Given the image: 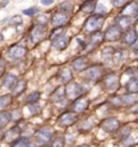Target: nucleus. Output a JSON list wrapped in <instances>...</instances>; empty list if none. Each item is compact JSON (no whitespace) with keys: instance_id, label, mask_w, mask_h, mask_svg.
<instances>
[{"instance_id":"f257e3e1","label":"nucleus","mask_w":138,"mask_h":147,"mask_svg":"<svg viewBox=\"0 0 138 147\" xmlns=\"http://www.w3.org/2000/svg\"><path fill=\"white\" fill-rule=\"evenodd\" d=\"M83 77L88 82L96 83L102 80L105 76V67L101 63H95V64L88 65L86 68L83 70Z\"/></svg>"},{"instance_id":"f03ea898","label":"nucleus","mask_w":138,"mask_h":147,"mask_svg":"<svg viewBox=\"0 0 138 147\" xmlns=\"http://www.w3.org/2000/svg\"><path fill=\"white\" fill-rule=\"evenodd\" d=\"M105 21H106V18L105 15L102 14H93V15H90L85 22H84V25L83 27L88 32H98L100 30L101 27L104 26L105 24Z\"/></svg>"},{"instance_id":"7ed1b4c3","label":"nucleus","mask_w":138,"mask_h":147,"mask_svg":"<svg viewBox=\"0 0 138 147\" xmlns=\"http://www.w3.org/2000/svg\"><path fill=\"white\" fill-rule=\"evenodd\" d=\"M46 32H48L46 24H36L29 29V35H28L29 40L31 41L32 45H38L46 37Z\"/></svg>"},{"instance_id":"20e7f679","label":"nucleus","mask_w":138,"mask_h":147,"mask_svg":"<svg viewBox=\"0 0 138 147\" xmlns=\"http://www.w3.org/2000/svg\"><path fill=\"white\" fill-rule=\"evenodd\" d=\"M102 81H104V87L106 88L107 91L110 92V93L118 91L120 89V86H121L120 76L115 71H111V73H108L107 75H105L104 78H102Z\"/></svg>"},{"instance_id":"39448f33","label":"nucleus","mask_w":138,"mask_h":147,"mask_svg":"<svg viewBox=\"0 0 138 147\" xmlns=\"http://www.w3.org/2000/svg\"><path fill=\"white\" fill-rule=\"evenodd\" d=\"M86 92V89H84L82 84L79 82H69L66 87V97H68L70 100H76L78 97L84 95V93Z\"/></svg>"},{"instance_id":"423d86ee","label":"nucleus","mask_w":138,"mask_h":147,"mask_svg":"<svg viewBox=\"0 0 138 147\" xmlns=\"http://www.w3.org/2000/svg\"><path fill=\"white\" fill-rule=\"evenodd\" d=\"M52 138H53V131L48 125L40 128L35 133V140L40 145H46L48 143H50L52 141Z\"/></svg>"},{"instance_id":"0eeeda50","label":"nucleus","mask_w":138,"mask_h":147,"mask_svg":"<svg viewBox=\"0 0 138 147\" xmlns=\"http://www.w3.org/2000/svg\"><path fill=\"white\" fill-rule=\"evenodd\" d=\"M99 125L106 133H115L120 129L121 123H120V120L118 118L109 117V118H106L105 120H102Z\"/></svg>"},{"instance_id":"6e6552de","label":"nucleus","mask_w":138,"mask_h":147,"mask_svg":"<svg viewBox=\"0 0 138 147\" xmlns=\"http://www.w3.org/2000/svg\"><path fill=\"white\" fill-rule=\"evenodd\" d=\"M122 34H123V30L117 24H115V25L109 26L105 30V32H104V39L106 41H110V42L118 41V40L121 39Z\"/></svg>"},{"instance_id":"1a4fd4ad","label":"nucleus","mask_w":138,"mask_h":147,"mask_svg":"<svg viewBox=\"0 0 138 147\" xmlns=\"http://www.w3.org/2000/svg\"><path fill=\"white\" fill-rule=\"evenodd\" d=\"M27 54V48L22 45H13L8 50V56L11 60H22Z\"/></svg>"},{"instance_id":"9d476101","label":"nucleus","mask_w":138,"mask_h":147,"mask_svg":"<svg viewBox=\"0 0 138 147\" xmlns=\"http://www.w3.org/2000/svg\"><path fill=\"white\" fill-rule=\"evenodd\" d=\"M58 124L63 128H68L72 124L78 122V115L74 114V111H66L63 113L62 115L58 117Z\"/></svg>"},{"instance_id":"9b49d317","label":"nucleus","mask_w":138,"mask_h":147,"mask_svg":"<svg viewBox=\"0 0 138 147\" xmlns=\"http://www.w3.org/2000/svg\"><path fill=\"white\" fill-rule=\"evenodd\" d=\"M104 41H105V39H104V32H101L100 30L92 32L90 38H88V42H86V48H85V50H88V51L95 50L97 47L100 46Z\"/></svg>"},{"instance_id":"f8f14e48","label":"nucleus","mask_w":138,"mask_h":147,"mask_svg":"<svg viewBox=\"0 0 138 147\" xmlns=\"http://www.w3.org/2000/svg\"><path fill=\"white\" fill-rule=\"evenodd\" d=\"M51 22L53 27H60V26H66L69 22V14L57 10L55 13L53 14V16L51 18Z\"/></svg>"},{"instance_id":"ddd939ff","label":"nucleus","mask_w":138,"mask_h":147,"mask_svg":"<svg viewBox=\"0 0 138 147\" xmlns=\"http://www.w3.org/2000/svg\"><path fill=\"white\" fill-rule=\"evenodd\" d=\"M88 106H90V100H88V97L82 96L78 97V98H76L74 102H72V111H74V114H81L83 111H85V110L88 108Z\"/></svg>"},{"instance_id":"4468645a","label":"nucleus","mask_w":138,"mask_h":147,"mask_svg":"<svg viewBox=\"0 0 138 147\" xmlns=\"http://www.w3.org/2000/svg\"><path fill=\"white\" fill-rule=\"evenodd\" d=\"M21 134H22V129L19 128V125H14L3 133L2 140L7 143H13L21 136Z\"/></svg>"},{"instance_id":"2eb2a0df","label":"nucleus","mask_w":138,"mask_h":147,"mask_svg":"<svg viewBox=\"0 0 138 147\" xmlns=\"http://www.w3.org/2000/svg\"><path fill=\"white\" fill-rule=\"evenodd\" d=\"M70 41H71V37L64 34V35L57 37L53 40V47L55 48L56 50L64 51L68 48V46L70 45Z\"/></svg>"},{"instance_id":"dca6fc26","label":"nucleus","mask_w":138,"mask_h":147,"mask_svg":"<svg viewBox=\"0 0 138 147\" xmlns=\"http://www.w3.org/2000/svg\"><path fill=\"white\" fill-rule=\"evenodd\" d=\"M137 38H138V35L134 30V28H129V29H126V30L123 32L122 37H121V40H122L123 45L133 46L134 43H135V41L137 40Z\"/></svg>"},{"instance_id":"f3484780","label":"nucleus","mask_w":138,"mask_h":147,"mask_svg":"<svg viewBox=\"0 0 138 147\" xmlns=\"http://www.w3.org/2000/svg\"><path fill=\"white\" fill-rule=\"evenodd\" d=\"M115 24H117V25L124 32V30H126V29H129V28L132 27V25L134 24L133 16L126 15V14L120 15L119 18L115 20Z\"/></svg>"},{"instance_id":"a211bd4d","label":"nucleus","mask_w":138,"mask_h":147,"mask_svg":"<svg viewBox=\"0 0 138 147\" xmlns=\"http://www.w3.org/2000/svg\"><path fill=\"white\" fill-rule=\"evenodd\" d=\"M90 65V60L86 55L79 56L72 61V67L76 71H83Z\"/></svg>"},{"instance_id":"6ab92c4d","label":"nucleus","mask_w":138,"mask_h":147,"mask_svg":"<svg viewBox=\"0 0 138 147\" xmlns=\"http://www.w3.org/2000/svg\"><path fill=\"white\" fill-rule=\"evenodd\" d=\"M96 119L94 118V117H88V118H85V119L81 121L80 123H79V131L80 132H88V131H91L92 129L95 128V125H96Z\"/></svg>"},{"instance_id":"aec40b11","label":"nucleus","mask_w":138,"mask_h":147,"mask_svg":"<svg viewBox=\"0 0 138 147\" xmlns=\"http://www.w3.org/2000/svg\"><path fill=\"white\" fill-rule=\"evenodd\" d=\"M120 96L122 106H134L138 103V93H127Z\"/></svg>"},{"instance_id":"412c9836","label":"nucleus","mask_w":138,"mask_h":147,"mask_svg":"<svg viewBox=\"0 0 138 147\" xmlns=\"http://www.w3.org/2000/svg\"><path fill=\"white\" fill-rule=\"evenodd\" d=\"M19 81V78L16 75H13V74H5L3 75V86H5L8 90H13L16 83Z\"/></svg>"},{"instance_id":"4be33fe9","label":"nucleus","mask_w":138,"mask_h":147,"mask_svg":"<svg viewBox=\"0 0 138 147\" xmlns=\"http://www.w3.org/2000/svg\"><path fill=\"white\" fill-rule=\"evenodd\" d=\"M74 79V74L69 68H63L60 70L58 73V80L60 83L63 84H68L69 82H71Z\"/></svg>"},{"instance_id":"5701e85b","label":"nucleus","mask_w":138,"mask_h":147,"mask_svg":"<svg viewBox=\"0 0 138 147\" xmlns=\"http://www.w3.org/2000/svg\"><path fill=\"white\" fill-rule=\"evenodd\" d=\"M96 5H97V0H85L82 5H81V7H80V10H81V12H83V13L91 14L96 10Z\"/></svg>"},{"instance_id":"b1692460","label":"nucleus","mask_w":138,"mask_h":147,"mask_svg":"<svg viewBox=\"0 0 138 147\" xmlns=\"http://www.w3.org/2000/svg\"><path fill=\"white\" fill-rule=\"evenodd\" d=\"M51 98L54 103L64 101L66 98V87H58L56 88L54 92L51 94Z\"/></svg>"},{"instance_id":"393cba45","label":"nucleus","mask_w":138,"mask_h":147,"mask_svg":"<svg viewBox=\"0 0 138 147\" xmlns=\"http://www.w3.org/2000/svg\"><path fill=\"white\" fill-rule=\"evenodd\" d=\"M115 52V49L113 47H105L102 51H101V59H102V62L104 63H108V62H112V59H113V54Z\"/></svg>"},{"instance_id":"a878e982","label":"nucleus","mask_w":138,"mask_h":147,"mask_svg":"<svg viewBox=\"0 0 138 147\" xmlns=\"http://www.w3.org/2000/svg\"><path fill=\"white\" fill-rule=\"evenodd\" d=\"M26 89H27V81L26 80H19L15 88L12 90V95L14 97L19 96L21 94H23L24 92L26 91Z\"/></svg>"},{"instance_id":"bb28decb","label":"nucleus","mask_w":138,"mask_h":147,"mask_svg":"<svg viewBox=\"0 0 138 147\" xmlns=\"http://www.w3.org/2000/svg\"><path fill=\"white\" fill-rule=\"evenodd\" d=\"M125 91L127 93H138V78L132 77L125 84Z\"/></svg>"},{"instance_id":"cd10ccee","label":"nucleus","mask_w":138,"mask_h":147,"mask_svg":"<svg viewBox=\"0 0 138 147\" xmlns=\"http://www.w3.org/2000/svg\"><path fill=\"white\" fill-rule=\"evenodd\" d=\"M129 55V52L124 49H119V50H115V54H113V59H112V62L115 64H118V63H122L124 62L125 59Z\"/></svg>"},{"instance_id":"c85d7f7f","label":"nucleus","mask_w":138,"mask_h":147,"mask_svg":"<svg viewBox=\"0 0 138 147\" xmlns=\"http://www.w3.org/2000/svg\"><path fill=\"white\" fill-rule=\"evenodd\" d=\"M12 119V115L8 110H2L0 111V129L5 128V125H8L9 122Z\"/></svg>"},{"instance_id":"c756f323","label":"nucleus","mask_w":138,"mask_h":147,"mask_svg":"<svg viewBox=\"0 0 138 147\" xmlns=\"http://www.w3.org/2000/svg\"><path fill=\"white\" fill-rule=\"evenodd\" d=\"M14 96L12 94H5L2 96H0V108L5 109L7 107H9L13 103Z\"/></svg>"},{"instance_id":"7c9ffc66","label":"nucleus","mask_w":138,"mask_h":147,"mask_svg":"<svg viewBox=\"0 0 138 147\" xmlns=\"http://www.w3.org/2000/svg\"><path fill=\"white\" fill-rule=\"evenodd\" d=\"M11 147H31V142L27 138H19L14 141Z\"/></svg>"},{"instance_id":"2f4dec72","label":"nucleus","mask_w":138,"mask_h":147,"mask_svg":"<svg viewBox=\"0 0 138 147\" xmlns=\"http://www.w3.org/2000/svg\"><path fill=\"white\" fill-rule=\"evenodd\" d=\"M58 10L64 11V12H66V13L70 14L71 12H72V10H74V3H72L70 0H66V1H64V2L60 3V7H58Z\"/></svg>"},{"instance_id":"473e14b6","label":"nucleus","mask_w":138,"mask_h":147,"mask_svg":"<svg viewBox=\"0 0 138 147\" xmlns=\"http://www.w3.org/2000/svg\"><path fill=\"white\" fill-rule=\"evenodd\" d=\"M65 34V26H60V27H53V30L50 34V39L53 41L55 38L62 36Z\"/></svg>"},{"instance_id":"72a5a7b5","label":"nucleus","mask_w":138,"mask_h":147,"mask_svg":"<svg viewBox=\"0 0 138 147\" xmlns=\"http://www.w3.org/2000/svg\"><path fill=\"white\" fill-rule=\"evenodd\" d=\"M65 143H66V138L64 136H56L54 140H52V143H51V147H64Z\"/></svg>"},{"instance_id":"f704fd0d","label":"nucleus","mask_w":138,"mask_h":147,"mask_svg":"<svg viewBox=\"0 0 138 147\" xmlns=\"http://www.w3.org/2000/svg\"><path fill=\"white\" fill-rule=\"evenodd\" d=\"M40 95H41L40 92H38V91L32 92V93H30V94L27 96V98H26V103H27V104L37 103V102L40 100Z\"/></svg>"},{"instance_id":"c9c22d12","label":"nucleus","mask_w":138,"mask_h":147,"mask_svg":"<svg viewBox=\"0 0 138 147\" xmlns=\"http://www.w3.org/2000/svg\"><path fill=\"white\" fill-rule=\"evenodd\" d=\"M109 104L111 106H113L115 108H120L123 107L122 106V102H121V96L120 95H113L109 98Z\"/></svg>"},{"instance_id":"e433bc0d","label":"nucleus","mask_w":138,"mask_h":147,"mask_svg":"<svg viewBox=\"0 0 138 147\" xmlns=\"http://www.w3.org/2000/svg\"><path fill=\"white\" fill-rule=\"evenodd\" d=\"M9 25L11 26H19V25H22L23 24V18L21 15H14L11 18H9Z\"/></svg>"},{"instance_id":"4c0bfd02","label":"nucleus","mask_w":138,"mask_h":147,"mask_svg":"<svg viewBox=\"0 0 138 147\" xmlns=\"http://www.w3.org/2000/svg\"><path fill=\"white\" fill-rule=\"evenodd\" d=\"M112 5L115 8H118V9H124L126 5L131 2V0H111Z\"/></svg>"},{"instance_id":"58836bf2","label":"nucleus","mask_w":138,"mask_h":147,"mask_svg":"<svg viewBox=\"0 0 138 147\" xmlns=\"http://www.w3.org/2000/svg\"><path fill=\"white\" fill-rule=\"evenodd\" d=\"M28 109L30 111L31 115H38L40 111H41V107L38 103H31V104H28Z\"/></svg>"},{"instance_id":"ea45409f","label":"nucleus","mask_w":138,"mask_h":147,"mask_svg":"<svg viewBox=\"0 0 138 147\" xmlns=\"http://www.w3.org/2000/svg\"><path fill=\"white\" fill-rule=\"evenodd\" d=\"M117 132H119L120 138H121V141H122V140L126 138L127 136H129V134H131V127H129V125H126V127H124L122 130H118Z\"/></svg>"},{"instance_id":"a19ab883","label":"nucleus","mask_w":138,"mask_h":147,"mask_svg":"<svg viewBox=\"0 0 138 147\" xmlns=\"http://www.w3.org/2000/svg\"><path fill=\"white\" fill-rule=\"evenodd\" d=\"M40 12V9L37 8V7H31V8H28V9H25L23 11V14L25 15H28V16H32L35 14H37Z\"/></svg>"},{"instance_id":"79ce46f5","label":"nucleus","mask_w":138,"mask_h":147,"mask_svg":"<svg viewBox=\"0 0 138 147\" xmlns=\"http://www.w3.org/2000/svg\"><path fill=\"white\" fill-rule=\"evenodd\" d=\"M133 144H135V142H134V140H132L129 136H127V138H124V140H122V147H131Z\"/></svg>"},{"instance_id":"37998d69","label":"nucleus","mask_w":138,"mask_h":147,"mask_svg":"<svg viewBox=\"0 0 138 147\" xmlns=\"http://www.w3.org/2000/svg\"><path fill=\"white\" fill-rule=\"evenodd\" d=\"M96 9H97V13H98V14H102V15H105V13L107 12L106 7L102 5V3H99V5L97 3Z\"/></svg>"},{"instance_id":"c03bdc74","label":"nucleus","mask_w":138,"mask_h":147,"mask_svg":"<svg viewBox=\"0 0 138 147\" xmlns=\"http://www.w3.org/2000/svg\"><path fill=\"white\" fill-rule=\"evenodd\" d=\"M5 69H7V64H5V62H3V61H0V78H1V77L5 75Z\"/></svg>"},{"instance_id":"a18cd8bd","label":"nucleus","mask_w":138,"mask_h":147,"mask_svg":"<svg viewBox=\"0 0 138 147\" xmlns=\"http://www.w3.org/2000/svg\"><path fill=\"white\" fill-rule=\"evenodd\" d=\"M40 2H41L42 5L48 7V5H51L54 3V0H40Z\"/></svg>"},{"instance_id":"49530a36","label":"nucleus","mask_w":138,"mask_h":147,"mask_svg":"<svg viewBox=\"0 0 138 147\" xmlns=\"http://www.w3.org/2000/svg\"><path fill=\"white\" fill-rule=\"evenodd\" d=\"M77 42L79 43V46L82 48L83 50H85V48H86V42L83 41V40H81L80 38H77Z\"/></svg>"},{"instance_id":"de8ad7c7","label":"nucleus","mask_w":138,"mask_h":147,"mask_svg":"<svg viewBox=\"0 0 138 147\" xmlns=\"http://www.w3.org/2000/svg\"><path fill=\"white\" fill-rule=\"evenodd\" d=\"M8 3H9V0H3V1L0 3V8H3L5 5H8Z\"/></svg>"},{"instance_id":"09e8293b","label":"nucleus","mask_w":138,"mask_h":147,"mask_svg":"<svg viewBox=\"0 0 138 147\" xmlns=\"http://www.w3.org/2000/svg\"><path fill=\"white\" fill-rule=\"evenodd\" d=\"M133 49H134V51L136 52V51H138V38H137V40L135 41V43L133 45Z\"/></svg>"},{"instance_id":"8fccbe9b","label":"nucleus","mask_w":138,"mask_h":147,"mask_svg":"<svg viewBox=\"0 0 138 147\" xmlns=\"http://www.w3.org/2000/svg\"><path fill=\"white\" fill-rule=\"evenodd\" d=\"M134 30H135L136 34L138 35V18H137V21L135 22V24H134Z\"/></svg>"},{"instance_id":"3c124183","label":"nucleus","mask_w":138,"mask_h":147,"mask_svg":"<svg viewBox=\"0 0 138 147\" xmlns=\"http://www.w3.org/2000/svg\"><path fill=\"white\" fill-rule=\"evenodd\" d=\"M3 133H5V132H3V131L0 129V141L2 140V138H3Z\"/></svg>"},{"instance_id":"603ef678","label":"nucleus","mask_w":138,"mask_h":147,"mask_svg":"<svg viewBox=\"0 0 138 147\" xmlns=\"http://www.w3.org/2000/svg\"><path fill=\"white\" fill-rule=\"evenodd\" d=\"M78 147H91V146H88V145H80Z\"/></svg>"},{"instance_id":"864d4df0","label":"nucleus","mask_w":138,"mask_h":147,"mask_svg":"<svg viewBox=\"0 0 138 147\" xmlns=\"http://www.w3.org/2000/svg\"><path fill=\"white\" fill-rule=\"evenodd\" d=\"M42 147H49V146H46V145H42Z\"/></svg>"},{"instance_id":"5fc2aeb1","label":"nucleus","mask_w":138,"mask_h":147,"mask_svg":"<svg viewBox=\"0 0 138 147\" xmlns=\"http://www.w3.org/2000/svg\"><path fill=\"white\" fill-rule=\"evenodd\" d=\"M0 57H1V52H0Z\"/></svg>"}]
</instances>
